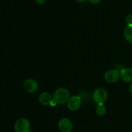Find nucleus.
Returning a JSON list of instances; mask_svg holds the SVG:
<instances>
[{"label":"nucleus","mask_w":132,"mask_h":132,"mask_svg":"<svg viewBox=\"0 0 132 132\" xmlns=\"http://www.w3.org/2000/svg\"><path fill=\"white\" fill-rule=\"evenodd\" d=\"M70 93L67 89L60 88L57 89L54 93L53 99L59 104H64L68 103L70 99Z\"/></svg>","instance_id":"1"},{"label":"nucleus","mask_w":132,"mask_h":132,"mask_svg":"<svg viewBox=\"0 0 132 132\" xmlns=\"http://www.w3.org/2000/svg\"><path fill=\"white\" fill-rule=\"evenodd\" d=\"M23 88L28 93H34L38 89V84L36 80L33 79H28L23 83Z\"/></svg>","instance_id":"6"},{"label":"nucleus","mask_w":132,"mask_h":132,"mask_svg":"<svg viewBox=\"0 0 132 132\" xmlns=\"http://www.w3.org/2000/svg\"><path fill=\"white\" fill-rule=\"evenodd\" d=\"M52 95L48 92H43L39 96V103L43 105H48L50 104L52 101Z\"/></svg>","instance_id":"9"},{"label":"nucleus","mask_w":132,"mask_h":132,"mask_svg":"<svg viewBox=\"0 0 132 132\" xmlns=\"http://www.w3.org/2000/svg\"><path fill=\"white\" fill-rule=\"evenodd\" d=\"M121 77L120 73L117 70H111L106 72L104 79L108 83H116Z\"/></svg>","instance_id":"4"},{"label":"nucleus","mask_w":132,"mask_h":132,"mask_svg":"<svg viewBox=\"0 0 132 132\" xmlns=\"http://www.w3.org/2000/svg\"><path fill=\"white\" fill-rule=\"evenodd\" d=\"M130 92H131L132 94V82H131V84L130 85Z\"/></svg>","instance_id":"17"},{"label":"nucleus","mask_w":132,"mask_h":132,"mask_svg":"<svg viewBox=\"0 0 132 132\" xmlns=\"http://www.w3.org/2000/svg\"><path fill=\"white\" fill-rule=\"evenodd\" d=\"M58 126L61 132H72L73 130V124L68 118H63L59 121Z\"/></svg>","instance_id":"5"},{"label":"nucleus","mask_w":132,"mask_h":132,"mask_svg":"<svg viewBox=\"0 0 132 132\" xmlns=\"http://www.w3.org/2000/svg\"><path fill=\"white\" fill-rule=\"evenodd\" d=\"M108 94L104 89L97 88L94 91L93 94V99L97 104H104L107 100Z\"/></svg>","instance_id":"3"},{"label":"nucleus","mask_w":132,"mask_h":132,"mask_svg":"<svg viewBox=\"0 0 132 132\" xmlns=\"http://www.w3.org/2000/svg\"><path fill=\"white\" fill-rule=\"evenodd\" d=\"M96 113L98 116H103L106 113V108L104 104H97L96 107Z\"/></svg>","instance_id":"11"},{"label":"nucleus","mask_w":132,"mask_h":132,"mask_svg":"<svg viewBox=\"0 0 132 132\" xmlns=\"http://www.w3.org/2000/svg\"><path fill=\"white\" fill-rule=\"evenodd\" d=\"M121 78L126 83L132 82V68H124L120 72Z\"/></svg>","instance_id":"8"},{"label":"nucleus","mask_w":132,"mask_h":132,"mask_svg":"<svg viewBox=\"0 0 132 132\" xmlns=\"http://www.w3.org/2000/svg\"><path fill=\"white\" fill-rule=\"evenodd\" d=\"M124 36L128 42L132 43V27H127L124 30Z\"/></svg>","instance_id":"10"},{"label":"nucleus","mask_w":132,"mask_h":132,"mask_svg":"<svg viewBox=\"0 0 132 132\" xmlns=\"http://www.w3.org/2000/svg\"><path fill=\"white\" fill-rule=\"evenodd\" d=\"M79 3H85L86 0H76Z\"/></svg>","instance_id":"16"},{"label":"nucleus","mask_w":132,"mask_h":132,"mask_svg":"<svg viewBox=\"0 0 132 132\" xmlns=\"http://www.w3.org/2000/svg\"><path fill=\"white\" fill-rule=\"evenodd\" d=\"M68 109L71 111H76L80 108L81 106V99L79 96L74 95L70 98L67 103Z\"/></svg>","instance_id":"7"},{"label":"nucleus","mask_w":132,"mask_h":132,"mask_svg":"<svg viewBox=\"0 0 132 132\" xmlns=\"http://www.w3.org/2000/svg\"><path fill=\"white\" fill-rule=\"evenodd\" d=\"M126 21L128 26H129V27H132V14H129L128 15L126 16Z\"/></svg>","instance_id":"12"},{"label":"nucleus","mask_w":132,"mask_h":132,"mask_svg":"<svg viewBox=\"0 0 132 132\" xmlns=\"http://www.w3.org/2000/svg\"><path fill=\"white\" fill-rule=\"evenodd\" d=\"M50 104L52 106H56L57 104V102L55 101L54 100V99H53L51 103H50Z\"/></svg>","instance_id":"15"},{"label":"nucleus","mask_w":132,"mask_h":132,"mask_svg":"<svg viewBox=\"0 0 132 132\" xmlns=\"http://www.w3.org/2000/svg\"><path fill=\"white\" fill-rule=\"evenodd\" d=\"M89 2L92 4H98L101 2V0H88Z\"/></svg>","instance_id":"14"},{"label":"nucleus","mask_w":132,"mask_h":132,"mask_svg":"<svg viewBox=\"0 0 132 132\" xmlns=\"http://www.w3.org/2000/svg\"><path fill=\"white\" fill-rule=\"evenodd\" d=\"M35 1H36V2L37 3L39 4V5H43V4L45 3L47 0H35Z\"/></svg>","instance_id":"13"},{"label":"nucleus","mask_w":132,"mask_h":132,"mask_svg":"<svg viewBox=\"0 0 132 132\" xmlns=\"http://www.w3.org/2000/svg\"><path fill=\"white\" fill-rule=\"evenodd\" d=\"M15 132H28L30 131V122L26 118H20L18 119L14 125Z\"/></svg>","instance_id":"2"},{"label":"nucleus","mask_w":132,"mask_h":132,"mask_svg":"<svg viewBox=\"0 0 132 132\" xmlns=\"http://www.w3.org/2000/svg\"><path fill=\"white\" fill-rule=\"evenodd\" d=\"M28 132H35V131H28Z\"/></svg>","instance_id":"18"}]
</instances>
